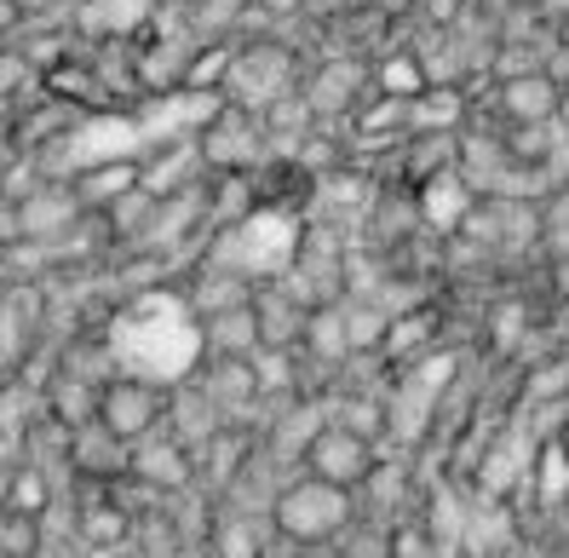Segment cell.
I'll return each mask as SVG.
<instances>
[{
	"mask_svg": "<svg viewBox=\"0 0 569 558\" xmlns=\"http://www.w3.org/2000/svg\"><path fill=\"white\" fill-rule=\"evenodd\" d=\"M110 357V375H132L150 380L161 391L184 386L196 369H202V322L184 306L179 288H150L132 293L127 306H116L104 317V335H98Z\"/></svg>",
	"mask_w": 569,
	"mask_h": 558,
	"instance_id": "obj_1",
	"label": "cell"
},
{
	"mask_svg": "<svg viewBox=\"0 0 569 558\" xmlns=\"http://www.w3.org/2000/svg\"><path fill=\"white\" fill-rule=\"evenodd\" d=\"M299 242H306V219L288 208H248L242 219H230L208 242V266L242 277V282H271L293 266Z\"/></svg>",
	"mask_w": 569,
	"mask_h": 558,
	"instance_id": "obj_2",
	"label": "cell"
},
{
	"mask_svg": "<svg viewBox=\"0 0 569 558\" xmlns=\"http://www.w3.org/2000/svg\"><path fill=\"white\" fill-rule=\"evenodd\" d=\"M264 524H271V536L282 547H333L357 524V496L299 472V478L277 484L271 507H264Z\"/></svg>",
	"mask_w": 569,
	"mask_h": 558,
	"instance_id": "obj_3",
	"label": "cell"
},
{
	"mask_svg": "<svg viewBox=\"0 0 569 558\" xmlns=\"http://www.w3.org/2000/svg\"><path fill=\"white\" fill-rule=\"evenodd\" d=\"M144 156V133H139V116H121V110H92L76 127L47 145L41 156V179H70L81 168H104V161H139Z\"/></svg>",
	"mask_w": 569,
	"mask_h": 558,
	"instance_id": "obj_4",
	"label": "cell"
},
{
	"mask_svg": "<svg viewBox=\"0 0 569 558\" xmlns=\"http://www.w3.org/2000/svg\"><path fill=\"white\" fill-rule=\"evenodd\" d=\"M288 92H299L288 47H277V41L230 47V63H224V76H219V98H224V104H237L248 116H264Z\"/></svg>",
	"mask_w": 569,
	"mask_h": 558,
	"instance_id": "obj_5",
	"label": "cell"
},
{
	"mask_svg": "<svg viewBox=\"0 0 569 558\" xmlns=\"http://www.w3.org/2000/svg\"><path fill=\"white\" fill-rule=\"evenodd\" d=\"M375 467H380V444H368V438L346 432V426H333V420H322L311 432V444H306V455H299V472H306V478H322L333 489H351V496L368 484Z\"/></svg>",
	"mask_w": 569,
	"mask_h": 558,
	"instance_id": "obj_6",
	"label": "cell"
},
{
	"mask_svg": "<svg viewBox=\"0 0 569 558\" xmlns=\"http://www.w3.org/2000/svg\"><path fill=\"white\" fill-rule=\"evenodd\" d=\"M161 409H167V391H161V386H150V380H132V375H110V380H98L92 420L104 426L110 438H121V444H139V438L161 432Z\"/></svg>",
	"mask_w": 569,
	"mask_h": 558,
	"instance_id": "obj_7",
	"label": "cell"
},
{
	"mask_svg": "<svg viewBox=\"0 0 569 558\" xmlns=\"http://www.w3.org/2000/svg\"><path fill=\"white\" fill-rule=\"evenodd\" d=\"M190 145H196V161H202V168L242 173V168H253V161L264 156V127H259V116H248L237 104H219Z\"/></svg>",
	"mask_w": 569,
	"mask_h": 558,
	"instance_id": "obj_8",
	"label": "cell"
},
{
	"mask_svg": "<svg viewBox=\"0 0 569 558\" xmlns=\"http://www.w3.org/2000/svg\"><path fill=\"white\" fill-rule=\"evenodd\" d=\"M248 317H253V346H264V351H299V335H306L311 306L299 300L282 277H271V282L248 288Z\"/></svg>",
	"mask_w": 569,
	"mask_h": 558,
	"instance_id": "obj_9",
	"label": "cell"
},
{
	"mask_svg": "<svg viewBox=\"0 0 569 558\" xmlns=\"http://www.w3.org/2000/svg\"><path fill=\"white\" fill-rule=\"evenodd\" d=\"M127 478H139L150 496H156V489H161V496H173V489L196 484V461H190V449L179 438L150 432L139 444H127Z\"/></svg>",
	"mask_w": 569,
	"mask_h": 558,
	"instance_id": "obj_10",
	"label": "cell"
},
{
	"mask_svg": "<svg viewBox=\"0 0 569 558\" xmlns=\"http://www.w3.org/2000/svg\"><path fill=\"white\" fill-rule=\"evenodd\" d=\"M63 461H70L87 484H121L127 478V444L110 438L98 420H87L76 432H63Z\"/></svg>",
	"mask_w": 569,
	"mask_h": 558,
	"instance_id": "obj_11",
	"label": "cell"
},
{
	"mask_svg": "<svg viewBox=\"0 0 569 558\" xmlns=\"http://www.w3.org/2000/svg\"><path fill=\"white\" fill-rule=\"evenodd\" d=\"M472 202L478 196H472V185L460 179V168H443V173L420 179V219H426V231H438V237H455Z\"/></svg>",
	"mask_w": 569,
	"mask_h": 558,
	"instance_id": "obj_12",
	"label": "cell"
},
{
	"mask_svg": "<svg viewBox=\"0 0 569 558\" xmlns=\"http://www.w3.org/2000/svg\"><path fill=\"white\" fill-rule=\"evenodd\" d=\"M156 18V0H81L76 7V29L92 41H127Z\"/></svg>",
	"mask_w": 569,
	"mask_h": 558,
	"instance_id": "obj_13",
	"label": "cell"
},
{
	"mask_svg": "<svg viewBox=\"0 0 569 558\" xmlns=\"http://www.w3.org/2000/svg\"><path fill=\"white\" fill-rule=\"evenodd\" d=\"M63 185H70L76 208H81L87 219H98L104 208H116L132 185H139V161H104V168H81V173H70Z\"/></svg>",
	"mask_w": 569,
	"mask_h": 558,
	"instance_id": "obj_14",
	"label": "cell"
},
{
	"mask_svg": "<svg viewBox=\"0 0 569 558\" xmlns=\"http://www.w3.org/2000/svg\"><path fill=\"white\" fill-rule=\"evenodd\" d=\"M299 98H306V110H311V121H322L328 110L333 116H346L357 98H362V70L351 58H340V63H322V70L311 76V87H299Z\"/></svg>",
	"mask_w": 569,
	"mask_h": 558,
	"instance_id": "obj_15",
	"label": "cell"
},
{
	"mask_svg": "<svg viewBox=\"0 0 569 558\" xmlns=\"http://www.w3.org/2000/svg\"><path fill=\"white\" fill-rule=\"evenodd\" d=\"M495 104L507 110V121H552L558 116V81L547 70H529V76H507L495 92Z\"/></svg>",
	"mask_w": 569,
	"mask_h": 558,
	"instance_id": "obj_16",
	"label": "cell"
},
{
	"mask_svg": "<svg viewBox=\"0 0 569 558\" xmlns=\"http://www.w3.org/2000/svg\"><path fill=\"white\" fill-rule=\"evenodd\" d=\"M317 426H322V403L288 398V409H277V420H271V444H264V461H299Z\"/></svg>",
	"mask_w": 569,
	"mask_h": 558,
	"instance_id": "obj_17",
	"label": "cell"
},
{
	"mask_svg": "<svg viewBox=\"0 0 569 558\" xmlns=\"http://www.w3.org/2000/svg\"><path fill=\"white\" fill-rule=\"evenodd\" d=\"M529 496H535V507H541L547 518H558V507H563V489H569V467H563V438H547V444H535V455H529Z\"/></svg>",
	"mask_w": 569,
	"mask_h": 558,
	"instance_id": "obj_18",
	"label": "cell"
},
{
	"mask_svg": "<svg viewBox=\"0 0 569 558\" xmlns=\"http://www.w3.org/2000/svg\"><path fill=\"white\" fill-rule=\"evenodd\" d=\"M264 536H271V524H264V518L224 512V524L213 530V547H219V558H264Z\"/></svg>",
	"mask_w": 569,
	"mask_h": 558,
	"instance_id": "obj_19",
	"label": "cell"
},
{
	"mask_svg": "<svg viewBox=\"0 0 569 558\" xmlns=\"http://www.w3.org/2000/svg\"><path fill=\"white\" fill-rule=\"evenodd\" d=\"M375 92L391 98V104H409V98H420V92H426V70L415 63V52L386 58L380 70H375Z\"/></svg>",
	"mask_w": 569,
	"mask_h": 558,
	"instance_id": "obj_20",
	"label": "cell"
},
{
	"mask_svg": "<svg viewBox=\"0 0 569 558\" xmlns=\"http://www.w3.org/2000/svg\"><path fill=\"white\" fill-rule=\"evenodd\" d=\"M47 518H29V512H12L0 507V558H41L47 547Z\"/></svg>",
	"mask_w": 569,
	"mask_h": 558,
	"instance_id": "obj_21",
	"label": "cell"
},
{
	"mask_svg": "<svg viewBox=\"0 0 569 558\" xmlns=\"http://www.w3.org/2000/svg\"><path fill=\"white\" fill-rule=\"evenodd\" d=\"M563 386H569L563 357H547V363L535 369L529 380H518V398H523V403H558V398H563Z\"/></svg>",
	"mask_w": 569,
	"mask_h": 558,
	"instance_id": "obj_22",
	"label": "cell"
},
{
	"mask_svg": "<svg viewBox=\"0 0 569 558\" xmlns=\"http://www.w3.org/2000/svg\"><path fill=\"white\" fill-rule=\"evenodd\" d=\"M36 81V70H29V58L18 47H0V110H12V98Z\"/></svg>",
	"mask_w": 569,
	"mask_h": 558,
	"instance_id": "obj_23",
	"label": "cell"
},
{
	"mask_svg": "<svg viewBox=\"0 0 569 558\" xmlns=\"http://www.w3.org/2000/svg\"><path fill=\"white\" fill-rule=\"evenodd\" d=\"M12 23H18V12H12V0H0V36H7Z\"/></svg>",
	"mask_w": 569,
	"mask_h": 558,
	"instance_id": "obj_24",
	"label": "cell"
},
{
	"mask_svg": "<svg viewBox=\"0 0 569 558\" xmlns=\"http://www.w3.org/2000/svg\"><path fill=\"white\" fill-rule=\"evenodd\" d=\"M306 558H340V547H299Z\"/></svg>",
	"mask_w": 569,
	"mask_h": 558,
	"instance_id": "obj_25",
	"label": "cell"
},
{
	"mask_svg": "<svg viewBox=\"0 0 569 558\" xmlns=\"http://www.w3.org/2000/svg\"><path fill=\"white\" fill-rule=\"evenodd\" d=\"M7 489H12V467H0V507H7Z\"/></svg>",
	"mask_w": 569,
	"mask_h": 558,
	"instance_id": "obj_26",
	"label": "cell"
},
{
	"mask_svg": "<svg viewBox=\"0 0 569 558\" xmlns=\"http://www.w3.org/2000/svg\"><path fill=\"white\" fill-rule=\"evenodd\" d=\"M110 558H150V552H139V547H132V541H127V547H116Z\"/></svg>",
	"mask_w": 569,
	"mask_h": 558,
	"instance_id": "obj_27",
	"label": "cell"
},
{
	"mask_svg": "<svg viewBox=\"0 0 569 558\" xmlns=\"http://www.w3.org/2000/svg\"><path fill=\"white\" fill-rule=\"evenodd\" d=\"M7 116H12V110H0V145H7Z\"/></svg>",
	"mask_w": 569,
	"mask_h": 558,
	"instance_id": "obj_28",
	"label": "cell"
},
{
	"mask_svg": "<svg viewBox=\"0 0 569 558\" xmlns=\"http://www.w3.org/2000/svg\"><path fill=\"white\" fill-rule=\"evenodd\" d=\"M23 7H41V0H12V12H23Z\"/></svg>",
	"mask_w": 569,
	"mask_h": 558,
	"instance_id": "obj_29",
	"label": "cell"
},
{
	"mask_svg": "<svg viewBox=\"0 0 569 558\" xmlns=\"http://www.w3.org/2000/svg\"><path fill=\"white\" fill-rule=\"evenodd\" d=\"M489 7H512V0H489Z\"/></svg>",
	"mask_w": 569,
	"mask_h": 558,
	"instance_id": "obj_30",
	"label": "cell"
}]
</instances>
